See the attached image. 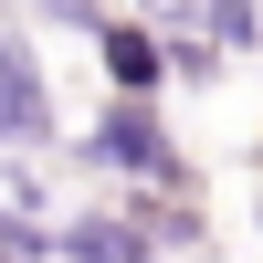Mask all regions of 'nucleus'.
<instances>
[{
  "instance_id": "nucleus-5",
  "label": "nucleus",
  "mask_w": 263,
  "mask_h": 263,
  "mask_svg": "<svg viewBox=\"0 0 263 263\" xmlns=\"http://www.w3.org/2000/svg\"><path fill=\"white\" fill-rule=\"evenodd\" d=\"M147 21L200 32V42H221V53H263V0H158Z\"/></svg>"
},
{
  "instance_id": "nucleus-4",
  "label": "nucleus",
  "mask_w": 263,
  "mask_h": 263,
  "mask_svg": "<svg viewBox=\"0 0 263 263\" xmlns=\"http://www.w3.org/2000/svg\"><path fill=\"white\" fill-rule=\"evenodd\" d=\"M53 263H158V242L126 200H105V211H53Z\"/></svg>"
},
{
  "instance_id": "nucleus-1",
  "label": "nucleus",
  "mask_w": 263,
  "mask_h": 263,
  "mask_svg": "<svg viewBox=\"0 0 263 263\" xmlns=\"http://www.w3.org/2000/svg\"><path fill=\"white\" fill-rule=\"evenodd\" d=\"M74 158L95 179H116V190H200V168H190L179 126L158 116V95H105L95 126L74 137Z\"/></svg>"
},
{
  "instance_id": "nucleus-2",
  "label": "nucleus",
  "mask_w": 263,
  "mask_h": 263,
  "mask_svg": "<svg viewBox=\"0 0 263 263\" xmlns=\"http://www.w3.org/2000/svg\"><path fill=\"white\" fill-rule=\"evenodd\" d=\"M63 147V105H53V63L21 21H0V158H42Z\"/></svg>"
},
{
  "instance_id": "nucleus-8",
  "label": "nucleus",
  "mask_w": 263,
  "mask_h": 263,
  "mask_svg": "<svg viewBox=\"0 0 263 263\" xmlns=\"http://www.w3.org/2000/svg\"><path fill=\"white\" fill-rule=\"evenodd\" d=\"M0 263H21V253H0Z\"/></svg>"
},
{
  "instance_id": "nucleus-7",
  "label": "nucleus",
  "mask_w": 263,
  "mask_h": 263,
  "mask_svg": "<svg viewBox=\"0 0 263 263\" xmlns=\"http://www.w3.org/2000/svg\"><path fill=\"white\" fill-rule=\"evenodd\" d=\"M253 232H263V200H253Z\"/></svg>"
},
{
  "instance_id": "nucleus-3",
  "label": "nucleus",
  "mask_w": 263,
  "mask_h": 263,
  "mask_svg": "<svg viewBox=\"0 0 263 263\" xmlns=\"http://www.w3.org/2000/svg\"><path fill=\"white\" fill-rule=\"evenodd\" d=\"M84 42H95V74H105V95H158V84H168V32H158L147 11H105Z\"/></svg>"
},
{
  "instance_id": "nucleus-6",
  "label": "nucleus",
  "mask_w": 263,
  "mask_h": 263,
  "mask_svg": "<svg viewBox=\"0 0 263 263\" xmlns=\"http://www.w3.org/2000/svg\"><path fill=\"white\" fill-rule=\"evenodd\" d=\"M158 32H168V21H158ZM221 42H200V32H168V84H221Z\"/></svg>"
}]
</instances>
